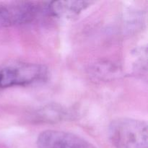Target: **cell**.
<instances>
[{
  "mask_svg": "<svg viewBox=\"0 0 148 148\" xmlns=\"http://www.w3.org/2000/svg\"><path fill=\"white\" fill-rule=\"evenodd\" d=\"M40 11L39 4L20 1L0 7V29L33 21Z\"/></svg>",
  "mask_w": 148,
  "mask_h": 148,
  "instance_id": "3",
  "label": "cell"
},
{
  "mask_svg": "<svg viewBox=\"0 0 148 148\" xmlns=\"http://www.w3.org/2000/svg\"><path fill=\"white\" fill-rule=\"evenodd\" d=\"M92 3L90 1H54L49 3L46 10L53 16L69 18L77 16Z\"/></svg>",
  "mask_w": 148,
  "mask_h": 148,
  "instance_id": "5",
  "label": "cell"
},
{
  "mask_svg": "<svg viewBox=\"0 0 148 148\" xmlns=\"http://www.w3.org/2000/svg\"><path fill=\"white\" fill-rule=\"evenodd\" d=\"M64 111L61 107L50 106L44 108L41 111V116H44V121L47 120L48 121H56L62 119L64 116H65Z\"/></svg>",
  "mask_w": 148,
  "mask_h": 148,
  "instance_id": "6",
  "label": "cell"
},
{
  "mask_svg": "<svg viewBox=\"0 0 148 148\" xmlns=\"http://www.w3.org/2000/svg\"><path fill=\"white\" fill-rule=\"evenodd\" d=\"M108 136L115 148H147V124L131 118H119L111 123Z\"/></svg>",
  "mask_w": 148,
  "mask_h": 148,
  "instance_id": "1",
  "label": "cell"
},
{
  "mask_svg": "<svg viewBox=\"0 0 148 148\" xmlns=\"http://www.w3.org/2000/svg\"><path fill=\"white\" fill-rule=\"evenodd\" d=\"M48 69L38 64H21L0 69V88L25 86L44 81Z\"/></svg>",
  "mask_w": 148,
  "mask_h": 148,
  "instance_id": "2",
  "label": "cell"
},
{
  "mask_svg": "<svg viewBox=\"0 0 148 148\" xmlns=\"http://www.w3.org/2000/svg\"><path fill=\"white\" fill-rule=\"evenodd\" d=\"M38 148H96L75 134L59 130H46L37 139Z\"/></svg>",
  "mask_w": 148,
  "mask_h": 148,
  "instance_id": "4",
  "label": "cell"
}]
</instances>
